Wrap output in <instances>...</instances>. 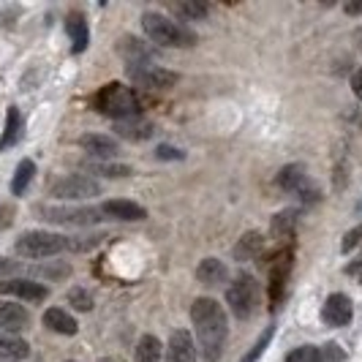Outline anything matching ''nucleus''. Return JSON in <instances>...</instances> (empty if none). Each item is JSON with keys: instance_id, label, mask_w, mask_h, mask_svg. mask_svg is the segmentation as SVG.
I'll return each mask as SVG.
<instances>
[{"instance_id": "nucleus-1", "label": "nucleus", "mask_w": 362, "mask_h": 362, "mask_svg": "<svg viewBox=\"0 0 362 362\" xmlns=\"http://www.w3.org/2000/svg\"><path fill=\"white\" fill-rule=\"evenodd\" d=\"M191 322H194L202 360L218 362L223 354L226 338H229V316H226L223 305L213 297H199L191 305Z\"/></svg>"}, {"instance_id": "nucleus-2", "label": "nucleus", "mask_w": 362, "mask_h": 362, "mask_svg": "<svg viewBox=\"0 0 362 362\" xmlns=\"http://www.w3.org/2000/svg\"><path fill=\"white\" fill-rule=\"evenodd\" d=\"M93 109L117 123V120H128V117H139L142 101L134 88H128L123 82H109L93 95Z\"/></svg>"}, {"instance_id": "nucleus-3", "label": "nucleus", "mask_w": 362, "mask_h": 362, "mask_svg": "<svg viewBox=\"0 0 362 362\" xmlns=\"http://www.w3.org/2000/svg\"><path fill=\"white\" fill-rule=\"evenodd\" d=\"M139 22H142V30H145V38L150 44H158V47H166V49H185V47L197 44L194 30H188L185 25L169 19L166 14L145 11Z\"/></svg>"}, {"instance_id": "nucleus-4", "label": "nucleus", "mask_w": 362, "mask_h": 362, "mask_svg": "<svg viewBox=\"0 0 362 362\" xmlns=\"http://www.w3.org/2000/svg\"><path fill=\"white\" fill-rule=\"evenodd\" d=\"M14 251L22 259H52V256L69 251V237L57 235V232H44V229L25 232V235L17 237Z\"/></svg>"}, {"instance_id": "nucleus-5", "label": "nucleus", "mask_w": 362, "mask_h": 362, "mask_svg": "<svg viewBox=\"0 0 362 362\" xmlns=\"http://www.w3.org/2000/svg\"><path fill=\"white\" fill-rule=\"evenodd\" d=\"M226 303L240 322H248L256 313V305H259V286H256L254 275L248 272H240L232 286L226 289Z\"/></svg>"}, {"instance_id": "nucleus-6", "label": "nucleus", "mask_w": 362, "mask_h": 362, "mask_svg": "<svg viewBox=\"0 0 362 362\" xmlns=\"http://www.w3.org/2000/svg\"><path fill=\"white\" fill-rule=\"evenodd\" d=\"M36 213L49 223H60V226H93L107 221L101 207H57V204H41Z\"/></svg>"}, {"instance_id": "nucleus-7", "label": "nucleus", "mask_w": 362, "mask_h": 362, "mask_svg": "<svg viewBox=\"0 0 362 362\" xmlns=\"http://www.w3.org/2000/svg\"><path fill=\"white\" fill-rule=\"evenodd\" d=\"M101 194V182L88 175H69L49 185V197L63 202H85Z\"/></svg>"}, {"instance_id": "nucleus-8", "label": "nucleus", "mask_w": 362, "mask_h": 362, "mask_svg": "<svg viewBox=\"0 0 362 362\" xmlns=\"http://www.w3.org/2000/svg\"><path fill=\"white\" fill-rule=\"evenodd\" d=\"M291 267H294V251H291V248H284L281 254H275L272 267H270V305H272V310L278 308V305L284 303V297H286Z\"/></svg>"}, {"instance_id": "nucleus-9", "label": "nucleus", "mask_w": 362, "mask_h": 362, "mask_svg": "<svg viewBox=\"0 0 362 362\" xmlns=\"http://www.w3.org/2000/svg\"><path fill=\"white\" fill-rule=\"evenodd\" d=\"M0 294L25 300V303H44L49 297V289L33 278H8V281H0Z\"/></svg>"}, {"instance_id": "nucleus-10", "label": "nucleus", "mask_w": 362, "mask_h": 362, "mask_svg": "<svg viewBox=\"0 0 362 362\" xmlns=\"http://www.w3.org/2000/svg\"><path fill=\"white\" fill-rule=\"evenodd\" d=\"M351 319H354V303H351V297L344 294V291L329 294L325 300V305H322V322L327 327H346L351 325Z\"/></svg>"}, {"instance_id": "nucleus-11", "label": "nucleus", "mask_w": 362, "mask_h": 362, "mask_svg": "<svg viewBox=\"0 0 362 362\" xmlns=\"http://www.w3.org/2000/svg\"><path fill=\"white\" fill-rule=\"evenodd\" d=\"M131 79L139 88H150V90H172L180 82V74L161 69V66H147V69H128Z\"/></svg>"}, {"instance_id": "nucleus-12", "label": "nucleus", "mask_w": 362, "mask_h": 362, "mask_svg": "<svg viewBox=\"0 0 362 362\" xmlns=\"http://www.w3.org/2000/svg\"><path fill=\"white\" fill-rule=\"evenodd\" d=\"M30 327V313L14 300H0V329L6 335H19Z\"/></svg>"}, {"instance_id": "nucleus-13", "label": "nucleus", "mask_w": 362, "mask_h": 362, "mask_svg": "<svg viewBox=\"0 0 362 362\" xmlns=\"http://www.w3.org/2000/svg\"><path fill=\"white\" fill-rule=\"evenodd\" d=\"M197 344L188 329H175L166 344V362H197Z\"/></svg>"}, {"instance_id": "nucleus-14", "label": "nucleus", "mask_w": 362, "mask_h": 362, "mask_svg": "<svg viewBox=\"0 0 362 362\" xmlns=\"http://www.w3.org/2000/svg\"><path fill=\"white\" fill-rule=\"evenodd\" d=\"M101 213L107 221H126V223H136V221H145L147 210L142 204L131 199H109L101 204Z\"/></svg>"}, {"instance_id": "nucleus-15", "label": "nucleus", "mask_w": 362, "mask_h": 362, "mask_svg": "<svg viewBox=\"0 0 362 362\" xmlns=\"http://www.w3.org/2000/svg\"><path fill=\"white\" fill-rule=\"evenodd\" d=\"M117 52L126 57L128 69H147L153 60V49L147 47L142 38L136 36H123L117 41Z\"/></svg>"}, {"instance_id": "nucleus-16", "label": "nucleus", "mask_w": 362, "mask_h": 362, "mask_svg": "<svg viewBox=\"0 0 362 362\" xmlns=\"http://www.w3.org/2000/svg\"><path fill=\"white\" fill-rule=\"evenodd\" d=\"M275 182H278V188H281V191H286V194H297V197H300V194L310 185L308 172H305V166H303V163H286V166L275 175Z\"/></svg>"}, {"instance_id": "nucleus-17", "label": "nucleus", "mask_w": 362, "mask_h": 362, "mask_svg": "<svg viewBox=\"0 0 362 362\" xmlns=\"http://www.w3.org/2000/svg\"><path fill=\"white\" fill-rule=\"evenodd\" d=\"M79 147L93 156V158H98V161H107V158H115L117 156V142L107 136V134H85L82 139H79Z\"/></svg>"}, {"instance_id": "nucleus-18", "label": "nucleus", "mask_w": 362, "mask_h": 362, "mask_svg": "<svg viewBox=\"0 0 362 362\" xmlns=\"http://www.w3.org/2000/svg\"><path fill=\"white\" fill-rule=\"evenodd\" d=\"M115 134L123 136V139H128V142H142V139H150V136L156 134V126L139 115V117L117 120V123H115Z\"/></svg>"}, {"instance_id": "nucleus-19", "label": "nucleus", "mask_w": 362, "mask_h": 362, "mask_svg": "<svg viewBox=\"0 0 362 362\" xmlns=\"http://www.w3.org/2000/svg\"><path fill=\"white\" fill-rule=\"evenodd\" d=\"M197 281H199L202 286H223L229 281V267L221 259H216V256L202 259L199 267H197Z\"/></svg>"}, {"instance_id": "nucleus-20", "label": "nucleus", "mask_w": 362, "mask_h": 362, "mask_svg": "<svg viewBox=\"0 0 362 362\" xmlns=\"http://www.w3.org/2000/svg\"><path fill=\"white\" fill-rule=\"evenodd\" d=\"M66 33H69V38H71L74 54H79L88 49V44H90V30H88V19H85V14L71 11V14L66 17Z\"/></svg>"}, {"instance_id": "nucleus-21", "label": "nucleus", "mask_w": 362, "mask_h": 362, "mask_svg": "<svg viewBox=\"0 0 362 362\" xmlns=\"http://www.w3.org/2000/svg\"><path fill=\"white\" fill-rule=\"evenodd\" d=\"M41 322H44V327H47V329H52V332H57V335H76V332H79L76 319H74L69 310H63V308L44 310Z\"/></svg>"}, {"instance_id": "nucleus-22", "label": "nucleus", "mask_w": 362, "mask_h": 362, "mask_svg": "<svg viewBox=\"0 0 362 362\" xmlns=\"http://www.w3.org/2000/svg\"><path fill=\"white\" fill-rule=\"evenodd\" d=\"M262 251H264V235L262 232H245L237 240L232 256H235L237 262H254Z\"/></svg>"}, {"instance_id": "nucleus-23", "label": "nucleus", "mask_w": 362, "mask_h": 362, "mask_svg": "<svg viewBox=\"0 0 362 362\" xmlns=\"http://www.w3.org/2000/svg\"><path fill=\"white\" fill-rule=\"evenodd\" d=\"M30 357V344L19 335H0V362H22Z\"/></svg>"}, {"instance_id": "nucleus-24", "label": "nucleus", "mask_w": 362, "mask_h": 362, "mask_svg": "<svg viewBox=\"0 0 362 362\" xmlns=\"http://www.w3.org/2000/svg\"><path fill=\"white\" fill-rule=\"evenodd\" d=\"M163 346L156 335H142L139 344L134 349V362H161Z\"/></svg>"}, {"instance_id": "nucleus-25", "label": "nucleus", "mask_w": 362, "mask_h": 362, "mask_svg": "<svg viewBox=\"0 0 362 362\" xmlns=\"http://www.w3.org/2000/svg\"><path fill=\"white\" fill-rule=\"evenodd\" d=\"M270 229L275 240H291L297 229V210H281L278 216H272Z\"/></svg>"}, {"instance_id": "nucleus-26", "label": "nucleus", "mask_w": 362, "mask_h": 362, "mask_svg": "<svg viewBox=\"0 0 362 362\" xmlns=\"http://www.w3.org/2000/svg\"><path fill=\"white\" fill-rule=\"evenodd\" d=\"M36 177V163L30 161V158H22L17 166V172H14V177H11V194L14 197H22L25 191H28V185L33 182Z\"/></svg>"}, {"instance_id": "nucleus-27", "label": "nucleus", "mask_w": 362, "mask_h": 362, "mask_svg": "<svg viewBox=\"0 0 362 362\" xmlns=\"http://www.w3.org/2000/svg\"><path fill=\"white\" fill-rule=\"evenodd\" d=\"M19 131H22V115H19L17 107H8V112H6V131L0 136V150H8L11 145H17Z\"/></svg>"}, {"instance_id": "nucleus-28", "label": "nucleus", "mask_w": 362, "mask_h": 362, "mask_svg": "<svg viewBox=\"0 0 362 362\" xmlns=\"http://www.w3.org/2000/svg\"><path fill=\"white\" fill-rule=\"evenodd\" d=\"M93 175H101V177H131L134 169L126 166V163H107V161H93L85 166Z\"/></svg>"}, {"instance_id": "nucleus-29", "label": "nucleus", "mask_w": 362, "mask_h": 362, "mask_svg": "<svg viewBox=\"0 0 362 362\" xmlns=\"http://www.w3.org/2000/svg\"><path fill=\"white\" fill-rule=\"evenodd\" d=\"M175 8H177V14L185 17L188 22H202V19L210 14V6L202 3V0H185V3H177Z\"/></svg>"}, {"instance_id": "nucleus-30", "label": "nucleus", "mask_w": 362, "mask_h": 362, "mask_svg": "<svg viewBox=\"0 0 362 362\" xmlns=\"http://www.w3.org/2000/svg\"><path fill=\"white\" fill-rule=\"evenodd\" d=\"M272 335H275V325H270L267 329H264V332H262V335H259V341H256V344L251 346L248 351H245V357H243L240 362H259V360H262V354L267 351V346H270Z\"/></svg>"}, {"instance_id": "nucleus-31", "label": "nucleus", "mask_w": 362, "mask_h": 362, "mask_svg": "<svg viewBox=\"0 0 362 362\" xmlns=\"http://www.w3.org/2000/svg\"><path fill=\"white\" fill-rule=\"evenodd\" d=\"M66 300H69V305L76 310H82V313H88V310H93V305H95V300H93V294L88 289H82V286H74L69 294H66Z\"/></svg>"}, {"instance_id": "nucleus-32", "label": "nucleus", "mask_w": 362, "mask_h": 362, "mask_svg": "<svg viewBox=\"0 0 362 362\" xmlns=\"http://www.w3.org/2000/svg\"><path fill=\"white\" fill-rule=\"evenodd\" d=\"M319 360H322V349H319V346L305 344V346L291 349L284 362H319Z\"/></svg>"}, {"instance_id": "nucleus-33", "label": "nucleus", "mask_w": 362, "mask_h": 362, "mask_svg": "<svg viewBox=\"0 0 362 362\" xmlns=\"http://www.w3.org/2000/svg\"><path fill=\"white\" fill-rule=\"evenodd\" d=\"M69 272H71L69 264H60V267H57V264H49V267H36V270H33V275H36L33 281H38V278H66Z\"/></svg>"}, {"instance_id": "nucleus-34", "label": "nucleus", "mask_w": 362, "mask_h": 362, "mask_svg": "<svg viewBox=\"0 0 362 362\" xmlns=\"http://www.w3.org/2000/svg\"><path fill=\"white\" fill-rule=\"evenodd\" d=\"M319 349H322V360H319V362H344V360H346L344 346H338V344H325V346H319Z\"/></svg>"}, {"instance_id": "nucleus-35", "label": "nucleus", "mask_w": 362, "mask_h": 362, "mask_svg": "<svg viewBox=\"0 0 362 362\" xmlns=\"http://www.w3.org/2000/svg\"><path fill=\"white\" fill-rule=\"evenodd\" d=\"M156 158H158V161H182V158H185V153H182L180 147L158 145L156 147Z\"/></svg>"}, {"instance_id": "nucleus-36", "label": "nucleus", "mask_w": 362, "mask_h": 362, "mask_svg": "<svg viewBox=\"0 0 362 362\" xmlns=\"http://www.w3.org/2000/svg\"><path fill=\"white\" fill-rule=\"evenodd\" d=\"M360 240H362V223L360 226H354V229H349L344 235V243H341V251L344 254H349V251H354L357 245H360Z\"/></svg>"}, {"instance_id": "nucleus-37", "label": "nucleus", "mask_w": 362, "mask_h": 362, "mask_svg": "<svg viewBox=\"0 0 362 362\" xmlns=\"http://www.w3.org/2000/svg\"><path fill=\"white\" fill-rule=\"evenodd\" d=\"M346 275H349V278H354L357 284H362V254L354 256V259L346 264Z\"/></svg>"}, {"instance_id": "nucleus-38", "label": "nucleus", "mask_w": 362, "mask_h": 362, "mask_svg": "<svg viewBox=\"0 0 362 362\" xmlns=\"http://www.w3.org/2000/svg\"><path fill=\"white\" fill-rule=\"evenodd\" d=\"M351 93L357 95V101L362 104V66L354 74H351Z\"/></svg>"}, {"instance_id": "nucleus-39", "label": "nucleus", "mask_w": 362, "mask_h": 362, "mask_svg": "<svg viewBox=\"0 0 362 362\" xmlns=\"http://www.w3.org/2000/svg\"><path fill=\"white\" fill-rule=\"evenodd\" d=\"M11 216H14V210L6 207V204H0V229H6L11 223Z\"/></svg>"}, {"instance_id": "nucleus-40", "label": "nucleus", "mask_w": 362, "mask_h": 362, "mask_svg": "<svg viewBox=\"0 0 362 362\" xmlns=\"http://www.w3.org/2000/svg\"><path fill=\"white\" fill-rule=\"evenodd\" d=\"M344 11H346V14H362V0H354V3H346Z\"/></svg>"}, {"instance_id": "nucleus-41", "label": "nucleus", "mask_w": 362, "mask_h": 362, "mask_svg": "<svg viewBox=\"0 0 362 362\" xmlns=\"http://www.w3.org/2000/svg\"><path fill=\"white\" fill-rule=\"evenodd\" d=\"M0 267H3V262H0Z\"/></svg>"}, {"instance_id": "nucleus-42", "label": "nucleus", "mask_w": 362, "mask_h": 362, "mask_svg": "<svg viewBox=\"0 0 362 362\" xmlns=\"http://www.w3.org/2000/svg\"><path fill=\"white\" fill-rule=\"evenodd\" d=\"M69 362H71V360H69Z\"/></svg>"}]
</instances>
